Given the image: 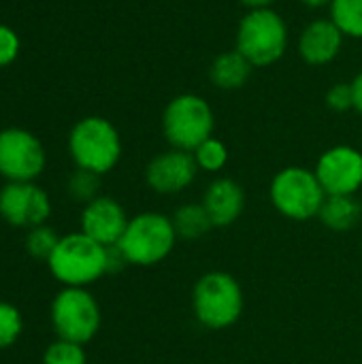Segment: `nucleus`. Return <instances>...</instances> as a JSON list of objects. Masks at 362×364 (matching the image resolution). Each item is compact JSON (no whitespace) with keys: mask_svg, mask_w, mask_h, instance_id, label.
<instances>
[{"mask_svg":"<svg viewBox=\"0 0 362 364\" xmlns=\"http://www.w3.org/2000/svg\"><path fill=\"white\" fill-rule=\"evenodd\" d=\"M245 309L243 288L226 271L201 275L192 288V314L205 331H226L235 326Z\"/></svg>","mask_w":362,"mask_h":364,"instance_id":"nucleus-1","label":"nucleus"},{"mask_svg":"<svg viewBox=\"0 0 362 364\" xmlns=\"http://www.w3.org/2000/svg\"><path fill=\"white\" fill-rule=\"evenodd\" d=\"M47 264L64 288H87L109 273V247L96 243L81 230L70 232L58 241Z\"/></svg>","mask_w":362,"mask_h":364,"instance_id":"nucleus-2","label":"nucleus"},{"mask_svg":"<svg viewBox=\"0 0 362 364\" xmlns=\"http://www.w3.org/2000/svg\"><path fill=\"white\" fill-rule=\"evenodd\" d=\"M177 239L179 237L169 215L156 211H143L130 218L115 247L124 256L126 264L156 267L173 254Z\"/></svg>","mask_w":362,"mask_h":364,"instance_id":"nucleus-3","label":"nucleus"},{"mask_svg":"<svg viewBox=\"0 0 362 364\" xmlns=\"http://www.w3.org/2000/svg\"><path fill=\"white\" fill-rule=\"evenodd\" d=\"M288 41V26L277 11L250 9L239 21L235 49L254 68H267L284 58Z\"/></svg>","mask_w":362,"mask_h":364,"instance_id":"nucleus-4","label":"nucleus"},{"mask_svg":"<svg viewBox=\"0 0 362 364\" xmlns=\"http://www.w3.org/2000/svg\"><path fill=\"white\" fill-rule=\"evenodd\" d=\"M68 154L77 168L105 175L113 171L122 158V136L109 119L87 115L73 126L68 134Z\"/></svg>","mask_w":362,"mask_h":364,"instance_id":"nucleus-5","label":"nucleus"},{"mask_svg":"<svg viewBox=\"0 0 362 364\" xmlns=\"http://www.w3.org/2000/svg\"><path fill=\"white\" fill-rule=\"evenodd\" d=\"M269 200L286 220L307 222L320 215L326 192L314 171L305 166H286L271 179Z\"/></svg>","mask_w":362,"mask_h":364,"instance_id":"nucleus-6","label":"nucleus"},{"mask_svg":"<svg viewBox=\"0 0 362 364\" xmlns=\"http://www.w3.org/2000/svg\"><path fill=\"white\" fill-rule=\"evenodd\" d=\"M213 109L198 94H179L164 107L162 134L173 149L192 154L201 143L213 136Z\"/></svg>","mask_w":362,"mask_h":364,"instance_id":"nucleus-7","label":"nucleus"},{"mask_svg":"<svg viewBox=\"0 0 362 364\" xmlns=\"http://www.w3.org/2000/svg\"><path fill=\"white\" fill-rule=\"evenodd\" d=\"M51 324L58 339L85 346L100 328V307L90 290L64 288L51 303Z\"/></svg>","mask_w":362,"mask_h":364,"instance_id":"nucleus-8","label":"nucleus"},{"mask_svg":"<svg viewBox=\"0 0 362 364\" xmlns=\"http://www.w3.org/2000/svg\"><path fill=\"white\" fill-rule=\"evenodd\" d=\"M47 164V154L36 134L26 128L0 130V175L6 181H34Z\"/></svg>","mask_w":362,"mask_h":364,"instance_id":"nucleus-9","label":"nucleus"},{"mask_svg":"<svg viewBox=\"0 0 362 364\" xmlns=\"http://www.w3.org/2000/svg\"><path fill=\"white\" fill-rule=\"evenodd\" d=\"M314 173L326 196H356L362 188V151L335 145L318 158Z\"/></svg>","mask_w":362,"mask_h":364,"instance_id":"nucleus-10","label":"nucleus"},{"mask_svg":"<svg viewBox=\"0 0 362 364\" xmlns=\"http://www.w3.org/2000/svg\"><path fill=\"white\" fill-rule=\"evenodd\" d=\"M51 200L34 181H6L0 190V215L17 228H36L47 222Z\"/></svg>","mask_w":362,"mask_h":364,"instance_id":"nucleus-11","label":"nucleus"},{"mask_svg":"<svg viewBox=\"0 0 362 364\" xmlns=\"http://www.w3.org/2000/svg\"><path fill=\"white\" fill-rule=\"evenodd\" d=\"M198 175L196 160L190 151L166 149L149 160L145 166V183L162 196H173L188 190Z\"/></svg>","mask_w":362,"mask_h":364,"instance_id":"nucleus-12","label":"nucleus"},{"mask_svg":"<svg viewBox=\"0 0 362 364\" xmlns=\"http://www.w3.org/2000/svg\"><path fill=\"white\" fill-rule=\"evenodd\" d=\"M81 232L105 247H115L128 226L126 209L111 196H98L81 211Z\"/></svg>","mask_w":362,"mask_h":364,"instance_id":"nucleus-13","label":"nucleus"},{"mask_svg":"<svg viewBox=\"0 0 362 364\" xmlns=\"http://www.w3.org/2000/svg\"><path fill=\"white\" fill-rule=\"evenodd\" d=\"M344 38L346 34L331 17L314 19L303 28L299 36V55L309 66H324L339 55Z\"/></svg>","mask_w":362,"mask_h":364,"instance_id":"nucleus-14","label":"nucleus"},{"mask_svg":"<svg viewBox=\"0 0 362 364\" xmlns=\"http://www.w3.org/2000/svg\"><path fill=\"white\" fill-rule=\"evenodd\" d=\"M201 203L207 209L213 228H228L245 209V190L233 177H215L205 188Z\"/></svg>","mask_w":362,"mask_h":364,"instance_id":"nucleus-15","label":"nucleus"},{"mask_svg":"<svg viewBox=\"0 0 362 364\" xmlns=\"http://www.w3.org/2000/svg\"><path fill=\"white\" fill-rule=\"evenodd\" d=\"M254 66L237 51H224L220 53L211 66H209V79L211 83L218 87V90H224V92H233V90H241L250 75H252Z\"/></svg>","mask_w":362,"mask_h":364,"instance_id":"nucleus-16","label":"nucleus"},{"mask_svg":"<svg viewBox=\"0 0 362 364\" xmlns=\"http://www.w3.org/2000/svg\"><path fill=\"white\" fill-rule=\"evenodd\" d=\"M318 220L331 232H350L362 220V205L356 196H326Z\"/></svg>","mask_w":362,"mask_h":364,"instance_id":"nucleus-17","label":"nucleus"},{"mask_svg":"<svg viewBox=\"0 0 362 364\" xmlns=\"http://www.w3.org/2000/svg\"><path fill=\"white\" fill-rule=\"evenodd\" d=\"M173 226L179 239L183 241H196L203 239L207 232L213 230V222L207 213V209L203 207V203H186L179 205L173 215Z\"/></svg>","mask_w":362,"mask_h":364,"instance_id":"nucleus-18","label":"nucleus"},{"mask_svg":"<svg viewBox=\"0 0 362 364\" xmlns=\"http://www.w3.org/2000/svg\"><path fill=\"white\" fill-rule=\"evenodd\" d=\"M331 19L350 38H362V0H333Z\"/></svg>","mask_w":362,"mask_h":364,"instance_id":"nucleus-19","label":"nucleus"},{"mask_svg":"<svg viewBox=\"0 0 362 364\" xmlns=\"http://www.w3.org/2000/svg\"><path fill=\"white\" fill-rule=\"evenodd\" d=\"M198 171L205 173H220L226 162H228V147L224 145V141L211 136L205 143H201L194 151H192Z\"/></svg>","mask_w":362,"mask_h":364,"instance_id":"nucleus-20","label":"nucleus"},{"mask_svg":"<svg viewBox=\"0 0 362 364\" xmlns=\"http://www.w3.org/2000/svg\"><path fill=\"white\" fill-rule=\"evenodd\" d=\"M60 237L53 232V228H49L47 224H41L36 228H30L28 230V237H26V252L36 258V260H49L55 245H58Z\"/></svg>","mask_w":362,"mask_h":364,"instance_id":"nucleus-21","label":"nucleus"},{"mask_svg":"<svg viewBox=\"0 0 362 364\" xmlns=\"http://www.w3.org/2000/svg\"><path fill=\"white\" fill-rule=\"evenodd\" d=\"M68 194L77 203H83V205L92 203L94 198L100 196V175L77 168L68 179Z\"/></svg>","mask_w":362,"mask_h":364,"instance_id":"nucleus-22","label":"nucleus"},{"mask_svg":"<svg viewBox=\"0 0 362 364\" xmlns=\"http://www.w3.org/2000/svg\"><path fill=\"white\" fill-rule=\"evenodd\" d=\"M43 364H87V356L83 346L58 339L45 350Z\"/></svg>","mask_w":362,"mask_h":364,"instance_id":"nucleus-23","label":"nucleus"},{"mask_svg":"<svg viewBox=\"0 0 362 364\" xmlns=\"http://www.w3.org/2000/svg\"><path fill=\"white\" fill-rule=\"evenodd\" d=\"M21 328H23V320L17 307L0 301V350L11 348L19 339Z\"/></svg>","mask_w":362,"mask_h":364,"instance_id":"nucleus-24","label":"nucleus"},{"mask_svg":"<svg viewBox=\"0 0 362 364\" xmlns=\"http://www.w3.org/2000/svg\"><path fill=\"white\" fill-rule=\"evenodd\" d=\"M19 49H21V41L17 32L11 26L0 23V68L11 66L17 60Z\"/></svg>","mask_w":362,"mask_h":364,"instance_id":"nucleus-25","label":"nucleus"},{"mask_svg":"<svg viewBox=\"0 0 362 364\" xmlns=\"http://www.w3.org/2000/svg\"><path fill=\"white\" fill-rule=\"evenodd\" d=\"M326 105L337 111H350L354 109V92H352V83H335L329 92H326Z\"/></svg>","mask_w":362,"mask_h":364,"instance_id":"nucleus-26","label":"nucleus"},{"mask_svg":"<svg viewBox=\"0 0 362 364\" xmlns=\"http://www.w3.org/2000/svg\"><path fill=\"white\" fill-rule=\"evenodd\" d=\"M350 83H352V92H354V109L362 115V73H358Z\"/></svg>","mask_w":362,"mask_h":364,"instance_id":"nucleus-27","label":"nucleus"},{"mask_svg":"<svg viewBox=\"0 0 362 364\" xmlns=\"http://www.w3.org/2000/svg\"><path fill=\"white\" fill-rule=\"evenodd\" d=\"M277 0H241L243 6L247 9H271Z\"/></svg>","mask_w":362,"mask_h":364,"instance_id":"nucleus-28","label":"nucleus"},{"mask_svg":"<svg viewBox=\"0 0 362 364\" xmlns=\"http://www.w3.org/2000/svg\"><path fill=\"white\" fill-rule=\"evenodd\" d=\"M299 2L309 6V9H324V6H331L333 0H299Z\"/></svg>","mask_w":362,"mask_h":364,"instance_id":"nucleus-29","label":"nucleus"}]
</instances>
